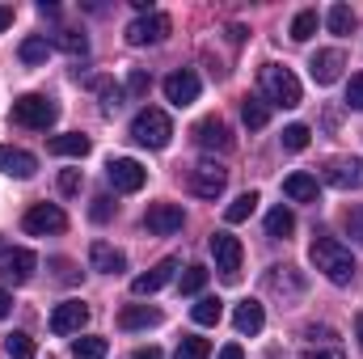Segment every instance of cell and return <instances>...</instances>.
<instances>
[{
  "label": "cell",
  "instance_id": "cell-14",
  "mask_svg": "<svg viewBox=\"0 0 363 359\" xmlns=\"http://www.w3.org/2000/svg\"><path fill=\"white\" fill-rule=\"evenodd\" d=\"M38 267V258L30 254V250H9V254H0V279L4 283H30V275Z\"/></svg>",
  "mask_w": 363,
  "mask_h": 359
},
{
  "label": "cell",
  "instance_id": "cell-26",
  "mask_svg": "<svg viewBox=\"0 0 363 359\" xmlns=\"http://www.w3.org/2000/svg\"><path fill=\"white\" fill-rule=\"evenodd\" d=\"M241 118H245V127H250V131H262V127L271 123V106H267L262 97H245V106H241Z\"/></svg>",
  "mask_w": 363,
  "mask_h": 359
},
{
  "label": "cell",
  "instance_id": "cell-36",
  "mask_svg": "<svg viewBox=\"0 0 363 359\" xmlns=\"http://www.w3.org/2000/svg\"><path fill=\"white\" fill-rule=\"evenodd\" d=\"M207 355H211V343H207V338H194V334L182 338L178 351H174V359H207Z\"/></svg>",
  "mask_w": 363,
  "mask_h": 359
},
{
  "label": "cell",
  "instance_id": "cell-37",
  "mask_svg": "<svg viewBox=\"0 0 363 359\" xmlns=\"http://www.w3.org/2000/svg\"><path fill=\"white\" fill-rule=\"evenodd\" d=\"M178 287H182V296H199V292L207 287V270L203 267H186V275L178 279Z\"/></svg>",
  "mask_w": 363,
  "mask_h": 359
},
{
  "label": "cell",
  "instance_id": "cell-43",
  "mask_svg": "<svg viewBox=\"0 0 363 359\" xmlns=\"http://www.w3.org/2000/svg\"><path fill=\"white\" fill-rule=\"evenodd\" d=\"M60 190H64V194H77V190H81V170H64V174H60Z\"/></svg>",
  "mask_w": 363,
  "mask_h": 359
},
{
  "label": "cell",
  "instance_id": "cell-22",
  "mask_svg": "<svg viewBox=\"0 0 363 359\" xmlns=\"http://www.w3.org/2000/svg\"><path fill=\"white\" fill-rule=\"evenodd\" d=\"M118 326L123 330H148V326H161V309H148V304H127L118 313Z\"/></svg>",
  "mask_w": 363,
  "mask_h": 359
},
{
  "label": "cell",
  "instance_id": "cell-28",
  "mask_svg": "<svg viewBox=\"0 0 363 359\" xmlns=\"http://www.w3.org/2000/svg\"><path fill=\"white\" fill-rule=\"evenodd\" d=\"M4 355H9V359H34V355H38V347H34V338H30V334L13 330V334L4 338Z\"/></svg>",
  "mask_w": 363,
  "mask_h": 359
},
{
  "label": "cell",
  "instance_id": "cell-49",
  "mask_svg": "<svg viewBox=\"0 0 363 359\" xmlns=\"http://www.w3.org/2000/svg\"><path fill=\"white\" fill-rule=\"evenodd\" d=\"M355 338H359V347H363V313L355 317Z\"/></svg>",
  "mask_w": 363,
  "mask_h": 359
},
{
  "label": "cell",
  "instance_id": "cell-15",
  "mask_svg": "<svg viewBox=\"0 0 363 359\" xmlns=\"http://www.w3.org/2000/svg\"><path fill=\"white\" fill-rule=\"evenodd\" d=\"M342 68H347V55H342L338 47L317 51V55L308 60V72H313V81H317V85H334V81L342 77Z\"/></svg>",
  "mask_w": 363,
  "mask_h": 359
},
{
  "label": "cell",
  "instance_id": "cell-42",
  "mask_svg": "<svg viewBox=\"0 0 363 359\" xmlns=\"http://www.w3.org/2000/svg\"><path fill=\"white\" fill-rule=\"evenodd\" d=\"M89 216H93V220H97V224H106V220L114 216V207H110V199H106V194H97V199H93Z\"/></svg>",
  "mask_w": 363,
  "mask_h": 359
},
{
  "label": "cell",
  "instance_id": "cell-29",
  "mask_svg": "<svg viewBox=\"0 0 363 359\" xmlns=\"http://www.w3.org/2000/svg\"><path fill=\"white\" fill-rule=\"evenodd\" d=\"M106 355H110V343H106V338H97V334L72 343V359H106Z\"/></svg>",
  "mask_w": 363,
  "mask_h": 359
},
{
  "label": "cell",
  "instance_id": "cell-32",
  "mask_svg": "<svg viewBox=\"0 0 363 359\" xmlns=\"http://www.w3.org/2000/svg\"><path fill=\"white\" fill-rule=\"evenodd\" d=\"M17 55H21V64H43V60L51 55V43H47L43 34H30V38L21 43V51H17Z\"/></svg>",
  "mask_w": 363,
  "mask_h": 359
},
{
  "label": "cell",
  "instance_id": "cell-19",
  "mask_svg": "<svg viewBox=\"0 0 363 359\" xmlns=\"http://www.w3.org/2000/svg\"><path fill=\"white\" fill-rule=\"evenodd\" d=\"M89 267L101 270V275H123V270H127V254L114 250L110 241H93L89 245Z\"/></svg>",
  "mask_w": 363,
  "mask_h": 359
},
{
  "label": "cell",
  "instance_id": "cell-23",
  "mask_svg": "<svg viewBox=\"0 0 363 359\" xmlns=\"http://www.w3.org/2000/svg\"><path fill=\"white\" fill-rule=\"evenodd\" d=\"M55 157H89V136H81V131H64V136H51V144H47Z\"/></svg>",
  "mask_w": 363,
  "mask_h": 359
},
{
  "label": "cell",
  "instance_id": "cell-17",
  "mask_svg": "<svg viewBox=\"0 0 363 359\" xmlns=\"http://www.w3.org/2000/svg\"><path fill=\"white\" fill-rule=\"evenodd\" d=\"M199 89H203V85H199V77H194L190 68H182V72H169V77H165V97H169L178 110L182 106H190V101H199Z\"/></svg>",
  "mask_w": 363,
  "mask_h": 359
},
{
  "label": "cell",
  "instance_id": "cell-45",
  "mask_svg": "<svg viewBox=\"0 0 363 359\" xmlns=\"http://www.w3.org/2000/svg\"><path fill=\"white\" fill-rule=\"evenodd\" d=\"M13 26V4H0V34Z\"/></svg>",
  "mask_w": 363,
  "mask_h": 359
},
{
  "label": "cell",
  "instance_id": "cell-33",
  "mask_svg": "<svg viewBox=\"0 0 363 359\" xmlns=\"http://www.w3.org/2000/svg\"><path fill=\"white\" fill-rule=\"evenodd\" d=\"M267 287H274V292H283V287L304 292V279H300L291 267H271V275H267Z\"/></svg>",
  "mask_w": 363,
  "mask_h": 359
},
{
  "label": "cell",
  "instance_id": "cell-21",
  "mask_svg": "<svg viewBox=\"0 0 363 359\" xmlns=\"http://www.w3.org/2000/svg\"><path fill=\"white\" fill-rule=\"evenodd\" d=\"M283 194L291 199V203H317V178L313 174H287L283 178Z\"/></svg>",
  "mask_w": 363,
  "mask_h": 359
},
{
  "label": "cell",
  "instance_id": "cell-24",
  "mask_svg": "<svg viewBox=\"0 0 363 359\" xmlns=\"http://www.w3.org/2000/svg\"><path fill=\"white\" fill-rule=\"evenodd\" d=\"M258 203H262V199H258V190H245V194H237V199L224 207V220H228V224H245V220L258 211Z\"/></svg>",
  "mask_w": 363,
  "mask_h": 359
},
{
  "label": "cell",
  "instance_id": "cell-9",
  "mask_svg": "<svg viewBox=\"0 0 363 359\" xmlns=\"http://www.w3.org/2000/svg\"><path fill=\"white\" fill-rule=\"evenodd\" d=\"M194 144L207 148V153H233V131L220 114H207L194 123Z\"/></svg>",
  "mask_w": 363,
  "mask_h": 359
},
{
  "label": "cell",
  "instance_id": "cell-25",
  "mask_svg": "<svg viewBox=\"0 0 363 359\" xmlns=\"http://www.w3.org/2000/svg\"><path fill=\"white\" fill-rule=\"evenodd\" d=\"M291 233H296V211H291V207H274L271 216H267V237L287 241Z\"/></svg>",
  "mask_w": 363,
  "mask_h": 359
},
{
  "label": "cell",
  "instance_id": "cell-47",
  "mask_svg": "<svg viewBox=\"0 0 363 359\" xmlns=\"http://www.w3.org/2000/svg\"><path fill=\"white\" fill-rule=\"evenodd\" d=\"M131 359H165V355H161V347H140Z\"/></svg>",
  "mask_w": 363,
  "mask_h": 359
},
{
  "label": "cell",
  "instance_id": "cell-5",
  "mask_svg": "<svg viewBox=\"0 0 363 359\" xmlns=\"http://www.w3.org/2000/svg\"><path fill=\"white\" fill-rule=\"evenodd\" d=\"M174 30V21L165 13H140L131 26H127V43L131 47H148V43H165Z\"/></svg>",
  "mask_w": 363,
  "mask_h": 359
},
{
  "label": "cell",
  "instance_id": "cell-6",
  "mask_svg": "<svg viewBox=\"0 0 363 359\" xmlns=\"http://www.w3.org/2000/svg\"><path fill=\"white\" fill-rule=\"evenodd\" d=\"M21 224H26L30 237H55V233L68 228V216H64V207H55V203H34Z\"/></svg>",
  "mask_w": 363,
  "mask_h": 359
},
{
  "label": "cell",
  "instance_id": "cell-16",
  "mask_svg": "<svg viewBox=\"0 0 363 359\" xmlns=\"http://www.w3.org/2000/svg\"><path fill=\"white\" fill-rule=\"evenodd\" d=\"M0 174L26 182V178H34V174H38V161H34V153H26V148L0 144Z\"/></svg>",
  "mask_w": 363,
  "mask_h": 359
},
{
  "label": "cell",
  "instance_id": "cell-41",
  "mask_svg": "<svg viewBox=\"0 0 363 359\" xmlns=\"http://www.w3.org/2000/svg\"><path fill=\"white\" fill-rule=\"evenodd\" d=\"M347 106H351V110H363V72H355V77L347 81Z\"/></svg>",
  "mask_w": 363,
  "mask_h": 359
},
{
  "label": "cell",
  "instance_id": "cell-31",
  "mask_svg": "<svg viewBox=\"0 0 363 359\" xmlns=\"http://www.w3.org/2000/svg\"><path fill=\"white\" fill-rule=\"evenodd\" d=\"M55 47H60V51H68L72 60L89 55V38H85V34H77V30H60V34H55Z\"/></svg>",
  "mask_w": 363,
  "mask_h": 359
},
{
  "label": "cell",
  "instance_id": "cell-3",
  "mask_svg": "<svg viewBox=\"0 0 363 359\" xmlns=\"http://www.w3.org/2000/svg\"><path fill=\"white\" fill-rule=\"evenodd\" d=\"M9 114H13V123L26 127V131H47V127L60 118V106H55L51 97H43V93H21Z\"/></svg>",
  "mask_w": 363,
  "mask_h": 359
},
{
  "label": "cell",
  "instance_id": "cell-10",
  "mask_svg": "<svg viewBox=\"0 0 363 359\" xmlns=\"http://www.w3.org/2000/svg\"><path fill=\"white\" fill-rule=\"evenodd\" d=\"M85 326H89V304H85V300H64V304H55V313H51V334L68 338V334H81Z\"/></svg>",
  "mask_w": 363,
  "mask_h": 359
},
{
  "label": "cell",
  "instance_id": "cell-11",
  "mask_svg": "<svg viewBox=\"0 0 363 359\" xmlns=\"http://www.w3.org/2000/svg\"><path fill=\"white\" fill-rule=\"evenodd\" d=\"M224 186H228V170H220L216 161H203L190 170V194H199V199H220Z\"/></svg>",
  "mask_w": 363,
  "mask_h": 359
},
{
  "label": "cell",
  "instance_id": "cell-12",
  "mask_svg": "<svg viewBox=\"0 0 363 359\" xmlns=\"http://www.w3.org/2000/svg\"><path fill=\"white\" fill-rule=\"evenodd\" d=\"M325 182L334 190H363V157H338L325 165Z\"/></svg>",
  "mask_w": 363,
  "mask_h": 359
},
{
  "label": "cell",
  "instance_id": "cell-18",
  "mask_svg": "<svg viewBox=\"0 0 363 359\" xmlns=\"http://www.w3.org/2000/svg\"><path fill=\"white\" fill-rule=\"evenodd\" d=\"M174 270H178V258H161L152 270H144V275L131 279V292H135V296H152V292H161V287L174 279Z\"/></svg>",
  "mask_w": 363,
  "mask_h": 359
},
{
  "label": "cell",
  "instance_id": "cell-35",
  "mask_svg": "<svg viewBox=\"0 0 363 359\" xmlns=\"http://www.w3.org/2000/svg\"><path fill=\"white\" fill-rule=\"evenodd\" d=\"M308 140H313V131H308L304 123L283 127V148H287V153H304V148H308Z\"/></svg>",
  "mask_w": 363,
  "mask_h": 359
},
{
  "label": "cell",
  "instance_id": "cell-1",
  "mask_svg": "<svg viewBox=\"0 0 363 359\" xmlns=\"http://www.w3.org/2000/svg\"><path fill=\"white\" fill-rule=\"evenodd\" d=\"M308 263L321 270L330 283H338V287H347L351 279H355V258H351V250L342 245V241H334V237H317L313 245H308Z\"/></svg>",
  "mask_w": 363,
  "mask_h": 359
},
{
  "label": "cell",
  "instance_id": "cell-27",
  "mask_svg": "<svg viewBox=\"0 0 363 359\" xmlns=\"http://www.w3.org/2000/svg\"><path fill=\"white\" fill-rule=\"evenodd\" d=\"M190 317H194L199 326H220V317H224V300H220V296H203V300L190 309Z\"/></svg>",
  "mask_w": 363,
  "mask_h": 359
},
{
  "label": "cell",
  "instance_id": "cell-46",
  "mask_svg": "<svg viewBox=\"0 0 363 359\" xmlns=\"http://www.w3.org/2000/svg\"><path fill=\"white\" fill-rule=\"evenodd\" d=\"M9 313H13V296H9V292H4V287H0V321H4V317H9Z\"/></svg>",
  "mask_w": 363,
  "mask_h": 359
},
{
  "label": "cell",
  "instance_id": "cell-38",
  "mask_svg": "<svg viewBox=\"0 0 363 359\" xmlns=\"http://www.w3.org/2000/svg\"><path fill=\"white\" fill-rule=\"evenodd\" d=\"M342 228L351 233V241H355V245H363V203L347 207V216H342Z\"/></svg>",
  "mask_w": 363,
  "mask_h": 359
},
{
  "label": "cell",
  "instance_id": "cell-48",
  "mask_svg": "<svg viewBox=\"0 0 363 359\" xmlns=\"http://www.w3.org/2000/svg\"><path fill=\"white\" fill-rule=\"evenodd\" d=\"M220 359H245V351H241V347H237V343H228V347H224V351H220Z\"/></svg>",
  "mask_w": 363,
  "mask_h": 359
},
{
  "label": "cell",
  "instance_id": "cell-7",
  "mask_svg": "<svg viewBox=\"0 0 363 359\" xmlns=\"http://www.w3.org/2000/svg\"><path fill=\"white\" fill-rule=\"evenodd\" d=\"M211 258H216V270L233 283L237 275H241V258H245V250H241V241L233 237V233H211Z\"/></svg>",
  "mask_w": 363,
  "mask_h": 359
},
{
  "label": "cell",
  "instance_id": "cell-20",
  "mask_svg": "<svg viewBox=\"0 0 363 359\" xmlns=\"http://www.w3.org/2000/svg\"><path fill=\"white\" fill-rule=\"evenodd\" d=\"M233 326H237V334H262V326H267V313H262V304L258 300H241L237 304V313H233Z\"/></svg>",
  "mask_w": 363,
  "mask_h": 359
},
{
  "label": "cell",
  "instance_id": "cell-4",
  "mask_svg": "<svg viewBox=\"0 0 363 359\" xmlns=\"http://www.w3.org/2000/svg\"><path fill=\"white\" fill-rule=\"evenodd\" d=\"M169 136H174V123H169V114L157 110V106H144V110L131 118V140L144 144V148H165Z\"/></svg>",
  "mask_w": 363,
  "mask_h": 359
},
{
  "label": "cell",
  "instance_id": "cell-40",
  "mask_svg": "<svg viewBox=\"0 0 363 359\" xmlns=\"http://www.w3.org/2000/svg\"><path fill=\"white\" fill-rule=\"evenodd\" d=\"M148 85H152V81H148V72H144V68H131V72H127V93H131V97H144Z\"/></svg>",
  "mask_w": 363,
  "mask_h": 359
},
{
  "label": "cell",
  "instance_id": "cell-2",
  "mask_svg": "<svg viewBox=\"0 0 363 359\" xmlns=\"http://www.w3.org/2000/svg\"><path fill=\"white\" fill-rule=\"evenodd\" d=\"M258 85L267 93V106H283V110H296L300 106V81H296V72L291 68H283V64H267L262 72H258Z\"/></svg>",
  "mask_w": 363,
  "mask_h": 359
},
{
  "label": "cell",
  "instance_id": "cell-34",
  "mask_svg": "<svg viewBox=\"0 0 363 359\" xmlns=\"http://www.w3.org/2000/svg\"><path fill=\"white\" fill-rule=\"evenodd\" d=\"M325 26H330V34H351V26H355L351 4H334V9L325 13Z\"/></svg>",
  "mask_w": 363,
  "mask_h": 359
},
{
  "label": "cell",
  "instance_id": "cell-39",
  "mask_svg": "<svg viewBox=\"0 0 363 359\" xmlns=\"http://www.w3.org/2000/svg\"><path fill=\"white\" fill-rule=\"evenodd\" d=\"M97 93H101V110H106V114H114V110L123 106V97H127L118 85H110V81H97Z\"/></svg>",
  "mask_w": 363,
  "mask_h": 359
},
{
  "label": "cell",
  "instance_id": "cell-8",
  "mask_svg": "<svg viewBox=\"0 0 363 359\" xmlns=\"http://www.w3.org/2000/svg\"><path fill=\"white\" fill-rule=\"evenodd\" d=\"M106 178H110V186H114L118 194H135V190H144L148 170H144L140 161H131V157H114V161L106 165Z\"/></svg>",
  "mask_w": 363,
  "mask_h": 359
},
{
  "label": "cell",
  "instance_id": "cell-30",
  "mask_svg": "<svg viewBox=\"0 0 363 359\" xmlns=\"http://www.w3.org/2000/svg\"><path fill=\"white\" fill-rule=\"evenodd\" d=\"M317 26H321L317 9H304V13H296V21H291V38H296V43H308V38L317 34Z\"/></svg>",
  "mask_w": 363,
  "mask_h": 359
},
{
  "label": "cell",
  "instance_id": "cell-44",
  "mask_svg": "<svg viewBox=\"0 0 363 359\" xmlns=\"http://www.w3.org/2000/svg\"><path fill=\"white\" fill-rule=\"evenodd\" d=\"M300 359H347V355H342L338 347H330V351H325V347H308Z\"/></svg>",
  "mask_w": 363,
  "mask_h": 359
},
{
  "label": "cell",
  "instance_id": "cell-13",
  "mask_svg": "<svg viewBox=\"0 0 363 359\" xmlns=\"http://www.w3.org/2000/svg\"><path fill=\"white\" fill-rule=\"evenodd\" d=\"M182 220H186V216H182L178 203H152L148 216H144V228H148L152 237H174L182 228Z\"/></svg>",
  "mask_w": 363,
  "mask_h": 359
}]
</instances>
